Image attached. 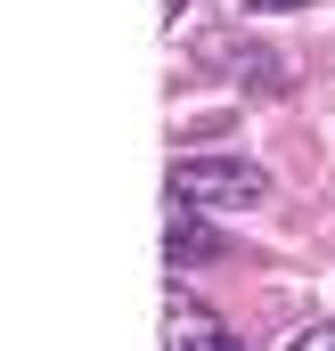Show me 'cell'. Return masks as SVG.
Masks as SVG:
<instances>
[{
    "instance_id": "obj_1",
    "label": "cell",
    "mask_w": 335,
    "mask_h": 351,
    "mask_svg": "<svg viewBox=\"0 0 335 351\" xmlns=\"http://www.w3.org/2000/svg\"><path fill=\"white\" fill-rule=\"evenodd\" d=\"M164 188L180 213H253V204H270V172L246 164V156H180Z\"/></svg>"
},
{
    "instance_id": "obj_2",
    "label": "cell",
    "mask_w": 335,
    "mask_h": 351,
    "mask_svg": "<svg viewBox=\"0 0 335 351\" xmlns=\"http://www.w3.org/2000/svg\"><path fill=\"white\" fill-rule=\"evenodd\" d=\"M164 351H253V343H238L213 311H196L188 294H172V311H164Z\"/></svg>"
},
{
    "instance_id": "obj_3",
    "label": "cell",
    "mask_w": 335,
    "mask_h": 351,
    "mask_svg": "<svg viewBox=\"0 0 335 351\" xmlns=\"http://www.w3.org/2000/svg\"><path fill=\"white\" fill-rule=\"evenodd\" d=\"M221 254H229V245H221V237H213V229H205L196 213H180V204H172V229H164V262H172V269H196V262H221Z\"/></svg>"
},
{
    "instance_id": "obj_4",
    "label": "cell",
    "mask_w": 335,
    "mask_h": 351,
    "mask_svg": "<svg viewBox=\"0 0 335 351\" xmlns=\"http://www.w3.org/2000/svg\"><path fill=\"white\" fill-rule=\"evenodd\" d=\"M286 351H335V319H327V327H303V335H294Z\"/></svg>"
},
{
    "instance_id": "obj_5",
    "label": "cell",
    "mask_w": 335,
    "mask_h": 351,
    "mask_svg": "<svg viewBox=\"0 0 335 351\" xmlns=\"http://www.w3.org/2000/svg\"><path fill=\"white\" fill-rule=\"evenodd\" d=\"M246 8H262V16H278V8H303V0H246Z\"/></svg>"
},
{
    "instance_id": "obj_6",
    "label": "cell",
    "mask_w": 335,
    "mask_h": 351,
    "mask_svg": "<svg viewBox=\"0 0 335 351\" xmlns=\"http://www.w3.org/2000/svg\"><path fill=\"white\" fill-rule=\"evenodd\" d=\"M164 16H172V25H180V16H188V0H164Z\"/></svg>"
}]
</instances>
